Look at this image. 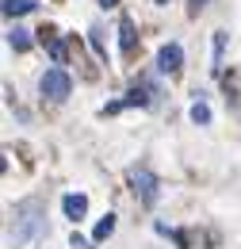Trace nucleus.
Instances as JSON below:
<instances>
[{"label":"nucleus","mask_w":241,"mask_h":249,"mask_svg":"<svg viewBox=\"0 0 241 249\" xmlns=\"http://www.w3.org/2000/svg\"><path fill=\"white\" fill-rule=\"evenodd\" d=\"M12 215H16V222H12V242L16 246H27V242L46 234V215H42V203L38 199H23Z\"/></svg>","instance_id":"1"},{"label":"nucleus","mask_w":241,"mask_h":249,"mask_svg":"<svg viewBox=\"0 0 241 249\" xmlns=\"http://www.w3.org/2000/svg\"><path fill=\"white\" fill-rule=\"evenodd\" d=\"M38 89H42V100L61 104V100H69V92H73V81H69V73H65L61 65H54V69H46V73H42Z\"/></svg>","instance_id":"2"},{"label":"nucleus","mask_w":241,"mask_h":249,"mask_svg":"<svg viewBox=\"0 0 241 249\" xmlns=\"http://www.w3.org/2000/svg\"><path fill=\"white\" fill-rule=\"evenodd\" d=\"M130 188H134V196H138L146 207H153L157 196H161V184H157V177H153L150 169H134V173H130Z\"/></svg>","instance_id":"3"},{"label":"nucleus","mask_w":241,"mask_h":249,"mask_svg":"<svg viewBox=\"0 0 241 249\" xmlns=\"http://www.w3.org/2000/svg\"><path fill=\"white\" fill-rule=\"evenodd\" d=\"M157 65H161V73H180V65H184V50L176 46V42L161 46V54H157Z\"/></svg>","instance_id":"4"},{"label":"nucleus","mask_w":241,"mask_h":249,"mask_svg":"<svg viewBox=\"0 0 241 249\" xmlns=\"http://www.w3.org/2000/svg\"><path fill=\"white\" fill-rule=\"evenodd\" d=\"M61 211H65V218L81 222V218H85V211H88V196H81V192H69V196L61 199Z\"/></svg>","instance_id":"5"},{"label":"nucleus","mask_w":241,"mask_h":249,"mask_svg":"<svg viewBox=\"0 0 241 249\" xmlns=\"http://www.w3.org/2000/svg\"><path fill=\"white\" fill-rule=\"evenodd\" d=\"M42 46L50 50V58H54V62H65V42H61L58 35H50V27L42 31Z\"/></svg>","instance_id":"6"},{"label":"nucleus","mask_w":241,"mask_h":249,"mask_svg":"<svg viewBox=\"0 0 241 249\" xmlns=\"http://www.w3.org/2000/svg\"><path fill=\"white\" fill-rule=\"evenodd\" d=\"M38 8V0H4V16L12 19V16H27Z\"/></svg>","instance_id":"7"},{"label":"nucleus","mask_w":241,"mask_h":249,"mask_svg":"<svg viewBox=\"0 0 241 249\" xmlns=\"http://www.w3.org/2000/svg\"><path fill=\"white\" fill-rule=\"evenodd\" d=\"M119 46H122V54H130V50H134V23H130V19H122L119 23Z\"/></svg>","instance_id":"8"},{"label":"nucleus","mask_w":241,"mask_h":249,"mask_svg":"<svg viewBox=\"0 0 241 249\" xmlns=\"http://www.w3.org/2000/svg\"><path fill=\"white\" fill-rule=\"evenodd\" d=\"M111 230H115V215L100 218V222H96V230H92V238H96V242H103V238H111Z\"/></svg>","instance_id":"9"},{"label":"nucleus","mask_w":241,"mask_h":249,"mask_svg":"<svg viewBox=\"0 0 241 249\" xmlns=\"http://www.w3.org/2000/svg\"><path fill=\"white\" fill-rule=\"evenodd\" d=\"M8 42H12L16 50H27V46H31V38H27V31H23V27H16V31L8 35Z\"/></svg>","instance_id":"10"},{"label":"nucleus","mask_w":241,"mask_h":249,"mask_svg":"<svg viewBox=\"0 0 241 249\" xmlns=\"http://www.w3.org/2000/svg\"><path fill=\"white\" fill-rule=\"evenodd\" d=\"M191 119L195 123H211V107L207 104H191Z\"/></svg>","instance_id":"11"},{"label":"nucleus","mask_w":241,"mask_h":249,"mask_svg":"<svg viewBox=\"0 0 241 249\" xmlns=\"http://www.w3.org/2000/svg\"><path fill=\"white\" fill-rule=\"evenodd\" d=\"M69 246H73V249H85V246H88V242H85V238H73Z\"/></svg>","instance_id":"12"},{"label":"nucleus","mask_w":241,"mask_h":249,"mask_svg":"<svg viewBox=\"0 0 241 249\" xmlns=\"http://www.w3.org/2000/svg\"><path fill=\"white\" fill-rule=\"evenodd\" d=\"M100 4H103V8H111V4H119V0H100Z\"/></svg>","instance_id":"13"},{"label":"nucleus","mask_w":241,"mask_h":249,"mask_svg":"<svg viewBox=\"0 0 241 249\" xmlns=\"http://www.w3.org/2000/svg\"><path fill=\"white\" fill-rule=\"evenodd\" d=\"M195 4H203V0H195Z\"/></svg>","instance_id":"14"}]
</instances>
